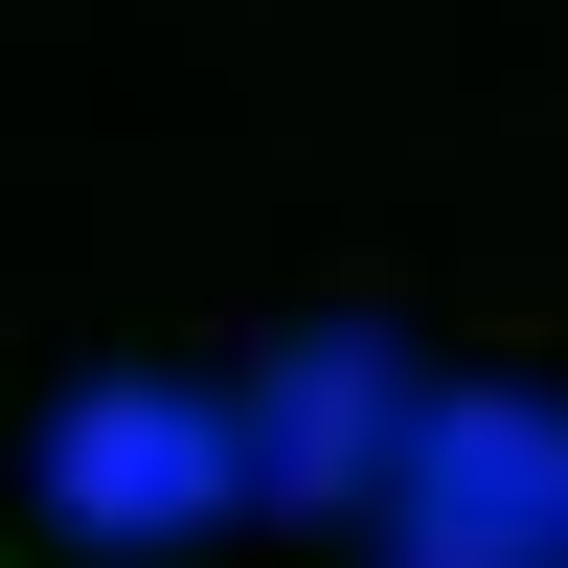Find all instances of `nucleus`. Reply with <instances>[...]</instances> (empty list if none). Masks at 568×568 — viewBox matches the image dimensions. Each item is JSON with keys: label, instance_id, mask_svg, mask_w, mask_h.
Masks as SVG:
<instances>
[{"label": "nucleus", "instance_id": "nucleus-1", "mask_svg": "<svg viewBox=\"0 0 568 568\" xmlns=\"http://www.w3.org/2000/svg\"><path fill=\"white\" fill-rule=\"evenodd\" d=\"M568 524V433L524 387H409V433H387V478H364V546L387 568H546Z\"/></svg>", "mask_w": 568, "mask_h": 568}, {"label": "nucleus", "instance_id": "nucleus-2", "mask_svg": "<svg viewBox=\"0 0 568 568\" xmlns=\"http://www.w3.org/2000/svg\"><path fill=\"white\" fill-rule=\"evenodd\" d=\"M45 500H69L91 546H205L227 500H251V478H227V387H136V364L69 387V409H45Z\"/></svg>", "mask_w": 568, "mask_h": 568}, {"label": "nucleus", "instance_id": "nucleus-3", "mask_svg": "<svg viewBox=\"0 0 568 568\" xmlns=\"http://www.w3.org/2000/svg\"><path fill=\"white\" fill-rule=\"evenodd\" d=\"M387 433H409V342H364V318H318V342H273L251 387H227V478L296 500V524H342V500L387 478Z\"/></svg>", "mask_w": 568, "mask_h": 568}]
</instances>
